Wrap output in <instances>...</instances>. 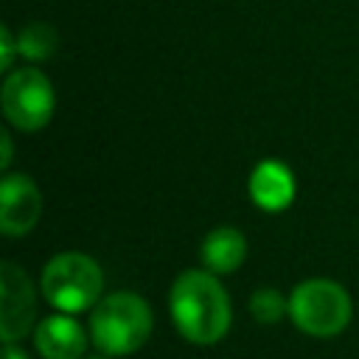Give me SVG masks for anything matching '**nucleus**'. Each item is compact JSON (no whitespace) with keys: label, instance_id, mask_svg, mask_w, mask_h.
<instances>
[{"label":"nucleus","instance_id":"10","mask_svg":"<svg viewBox=\"0 0 359 359\" xmlns=\"http://www.w3.org/2000/svg\"><path fill=\"white\" fill-rule=\"evenodd\" d=\"M199 255H202V264L208 266V272H213V275L236 272L247 258V238L236 227H227V224L216 227L205 236Z\"/></svg>","mask_w":359,"mask_h":359},{"label":"nucleus","instance_id":"8","mask_svg":"<svg viewBox=\"0 0 359 359\" xmlns=\"http://www.w3.org/2000/svg\"><path fill=\"white\" fill-rule=\"evenodd\" d=\"M247 191L261 210L280 213L294 199V174L280 160H261L247 180Z\"/></svg>","mask_w":359,"mask_h":359},{"label":"nucleus","instance_id":"7","mask_svg":"<svg viewBox=\"0 0 359 359\" xmlns=\"http://www.w3.org/2000/svg\"><path fill=\"white\" fill-rule=\"evenodd\" d=\"M42 216V194L28 174H6L0 182V230L25 236Z\"/></svg>","mask_w":359,"mask_h":359},{"label":"nucleus","instance_id":"14","mask_svg":"<svg viewBox=\"0 0 359 359\" xmlns=\"http://www.w3.org/2000/svg\"><path fill=\"white\" fill-rule=\"evenodd\" d=\"M0 140H3V157H0V168L6 171L11 165V135L8 132H0Z\"/></svg>","mask_w":359,"mask_h":359},{"label":"nucleus","instance_id":"2","mask_svg":"<svg viewBox=\"0 0 359 359\" xmlns=\"http://www.w3.org/2000/svg\"><path fill=\"white\" fill-rule=\"evenodd\" d=\"M151 334V309L135 292H112L93 306L90 337L107 356H129Z\"/></svg>","mask_w":359,"mask_h":359},{"label":"nucleus","instance_id":"9","mask_svg":"<svg viewBox=\"0 0 359 359\" xmlns=\"http://www.w3.org/2000/svg\"><path fill=\"white\" fill-rule=\"evenodd\" d=\"M34 345L45 359H81L87 334L70 314H50L36 325Z\"/></svg>","mask_w":359,"mask_h":359},{"label":"nucleus","instance_id":"1","mask_svg":"<svg viewBox=\"0 0 359 359\" xmlns=\"http://www.w3.org/2000/svg\"><path fill=\"white\" fill-rule=\"evenodd\" d=\"M168 309L177 331L196 345L219 342L227 334L233 317L224 286L208 269L182 272L171 286Z\"/></svg>","mask_w":359,"mask_h":359},{"label":"nucleus","instance_id":"13","mask_svg":"<svg viewBox=\"0 0 359 359\" xmlns=\"http://www.w3.org/2000/svg\"><path fill=\"white\" fill-rule=\"evenodd\" d=\"M14 53L17 50V36L11 34L8 25H0V70H8L14 65Z\"/></svg>","mask_w":359,"mask_h":359},{"label":"nucleus","instance_id":"4","mask_svg":"<svg viewBox=\"0 0 359 359\" xmlns=\"http://www.w3.org/2000/svg\"><path fill=\"white\" fill-rule=\"evenodd\" d=\"M289 317L303 334L334 337L351 323V297L339 283L311 278L292 289Z\"/></svg>","mask_w":359,"mask_h":359},{"label":"nucleus","instance_id":"11","mask_svg":"<svg viewBox=\"0 0 359 359\" xmlns=\"http://www.w3.org/2000/svg\"><path fill=\"white\" fill-rule=\"evenodd\" d=\"M56 45H59V34H56V28L50 22H28L17 34V50L28 62L50 59L53 50H56Z\"/></svg>","mask_w":359,"mask_h":359},{"label":"nucleus","instance_id":"15","mask_svg":"<svg viewBox=\"0 0 359 359\" xmlns=\"http://www.w3.org/2000/svg\"><path fill=\"white\" fill-rule=\"evenodd\" d=\"M3 359H28V356H25L14 342H6V356H3Z\"/></svg>","mask_w":359,"mask_h":359},{"label":"nucleus","instance_id":"6","mask_svg":"<svg viewBox=\"0 0 359 359\" xmlns=\"http://www.w3.org/2000/svg\"><path fill=\"white\" fill-rule=\"evenodd\" d=\"M36 317V297L28 275L11 264L3 261L0 266V334L3 342H14L25 337Z\"/></svg>","mask_w":359,"mask_h":359},{"label":"nucleus","instance_id":"12","mask_svg":"<svg viewBox=\"0 0 359 359\" xmlns=\"http://www.w3.org/2000/svg\"><path fill=\"white\" fill-rule=\"evenodd\" d=\"M250 311L258 323L264 325H272L278 323L286 311H289V300L278 292V289H258L252 297H250Z\"/></svg>","mask_w":359,"mask_h":359},{"label":"nucleus","instance_id":"3","mask_svg":"<svg viewBox=\"0 0 359 359\" xmlns=\"http://www.w3.org/2000/svg\"><path fill=\"white\" fill-rule=\"evenodd\" d=\"M42 294L62 314H79L98 303L104 275L84 252H59L42 269Z\"/></svg>","mask_w":359,"mask_h":359},{"label":"nucleus","instance_id":"5","mask_svg":"<svg viewBox=\"0 0 359 359\" xmlns=\"http://www.w3.org/2000/svg\"><path fill=\"white\" fill-rule=\"evenodd\" d=\"M0 104L11 126H17L20 132H39L42 126H48L56 107L53 84L36 67H17L3 81Z\"/></svg>","mask_w":359,"mask_h":359},{"label":"nucleus","instance_id":"16","mask_svg":"<svg viewBox=\"0 0 359 359\" xmlns=\"http://www.w3.org/2000/svg\"><path fill=\"white\" fill-rule=\"evenodd\" d=\"M84 359H107V353H90V356H84Z\"/></svg>","mask_w":359,"mask_h":359}]
</instances>
